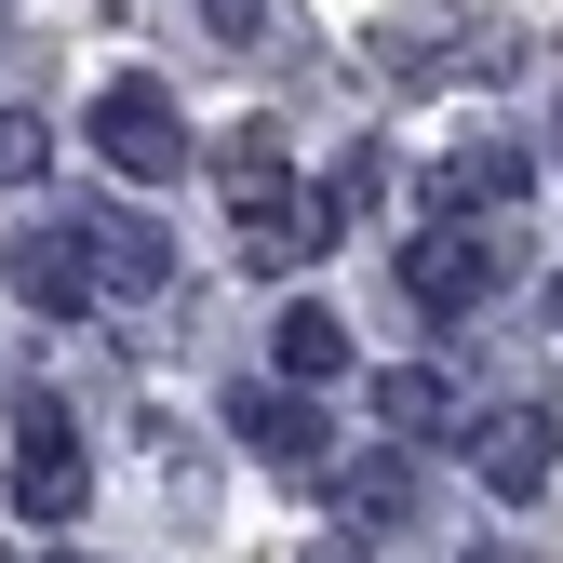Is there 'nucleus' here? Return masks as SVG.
<instances>
[{
	"mask_svg": "<svg viewBox=\"0 0 563 563\" xmlns=\"http://www.w3.org/2000/svg\"><path fill=\"white\" fill-rule=\"evenodd\" d=\"M95 162L121 188H175L188 175V121H175V95L148 81V67H121V81L95 95Z\"/></svg>",
	"mask_w": 563,
	"mask_h": 563,
	"instance_id": "1",
	"label": "nucleus"
},
{
	"mask_svg": "<svg viewBox=\"0 0 563 563\" xmlns=\"http://www.w3.org/2000/svg\"><path fill=\"white\" fill-rule=\"evenodd\" d=\"M402 296L430 309V322H470L483 296H497V255H483V229H470V216H416V242H402Z\"/></svg>",
	"mask_w": 563,
	"mask_h": 563,
	"instance_id": "2",
	"label": "nucleus"
},
{
	"mask_svg": "<svg viewBox=\"0 0 563 563\" xmlns=\"http://www.w3.org/2000/svg\"><path fill=\"white\" fill-rule=\"evenodd\" d=\"M81 483H95V470H81L67 402L27 389V402H14V510H27V523H67V510H81Z\"/></svg>",
	"mask_w": 563,
	"mask_h": 563,
	"instance_id": "3",
	"label": "nucleus"
},
{
	"mask_svg": "<svg viewBox=\"0 0 563 563\" xmlns=\"http://www.w3.org/2000/svg\"><path fill=\"white\" fill-rule=\"evenodd\" d=\"M81 242H95V282H108V296H162V282H175V229L148 216V201L81 216Z\"/></svg>",
	"mask_w": 563,
	"mask_h": 563,
	"instance_id": "4",
	"label": "nucleus"
},
{
	"mask_svg": "<svg viewBox=\"0 0 563 563\" xmlns=\"http://www.w3.org/2000/svg\"><path fill=\"white\" fill-rule=\"evenodd\" d=\"M14 296L41 322H81L95 309V242H67V229H14Z\"/></svg>",
	"mask_w": 563,
	"mask_h": 563,
	"instance_id": "5",
	"label": "nucleus"
},
{
	"mask_svg": "<svg viewBox=\"0 0 563 563\" xmlns=\"http://www.w3.org/2000/svg\"><path fill=\"white\" fill-rule=\"evenodd\" d=\"M550 470H563V416H550V402L483 416V483H497V497H537Z\"/></svg>",
	"mask_w": 563,
	"mask_h": 563,
	"instance_id": "6",
	"label": "nucleus"
},
{
	"mask_svg": "<svg viewBox=\"0 0 563 563\" xmlns=\"http://www.w3.org/2000/svg\"><path fill=\"white\" fill-rule=\"evenodd\" d=\"M229 430H242L268 470H322V443H335V430H322V389H309V402H296V389H242Z\"/></svg>",
	"mask_w": 563,
	"mask_h": 563,
	"instance_id": "7",
	"label": "nucleus"
},
{
	"mask_svg": "<svg viewBox=\"0 0 563 563\" xmlns=\"http://www.w3.org/2000/svg\"><path fill=\"white\" fill-rule=\"evenodd\" d=\"M363 402H376V430H389V443H430L443 416H456L443 363H389V376H363Z\"/></svg>",
	"mask_w": 563,
	"mask_h": 563,
	"instance_id": "8",
	"label": "nucleus"
},
{
	"mask_svg": "<svg viewBox=\"0 0 563 563\" xmlns=\"http://www.w3.org/2000/svg\"><path fill=\"white\" fill-rule=\"evenodd\" d=\"M268 349H282V376H296V389H335V376H349V322H335L322 296L282 309V335H268Z\"/></svg>",
	"mask_w": 563,
	"mask_h": 563,
	"instance_id": "9",
	"label": "nucleus"
},
{
	"mask_svg": "<svg viewBox=\"0 0 563 563\" xmlns=\"http://www.w3.org/2000/svg\"><path fill=\"white\" fill-rule=\"evenodd\" d=\"M537 188V162L523 148H456L443 175H430V216H470V201H523Z\"/></svg>",
	"mask_w": 563,
	"mask_h": 563,
	"instance_id": "10",
	"label": "nucleus"
},
{
	"mask_svg": "<svg viewBox=\"0 0 563 563\" xmlns=\"http://www.w3.org/2000/svg\"><path fill=\"white\" fill-rule=\"evenodd\" d=\"M416 510H430V483H416V443H389V456H363V470H349V523H416Z\"/></svg>",
	"mask_w": 563,
	"mask_h": 563,
	"instance_id": "11",
	"label": "nucleus"
},
{
	"mask_svg": "<svg viewBox=\"0 0 563 563\" xmlns=\"http://www.w3.org/2000/svg\"><path fill=\"white\" fill-rule=\"evenodd\" d=\"M41 162H54V134H41V121H27V108H0V188H27V175H41Z\"/></svg>",
	"mask_w": 563,
	"mask_h": 563,
	"instance_id": "12",
	"label": "nucleus"
},
{
	"mask_svg": "<svg viewBox=\"0 0 563 563\" xmlns=\"http://www.w3.org/2000/svg\"><path fill=\"white\" fill-rule=\"evenodd\" d=\"M376 188H389V162H376V148H349V162L322 175V201H335V229H349V216H363V201H376Z\"/></svg>",
	"mask_w": 563,
	"mask_h": 563,
	"instance_id": "13",
	"label": "nucleus"
},
{
	"mask_svg": "<svg viewBox=\"0 0 563 563\" xmlns=\"http://www.w3.org/2000/svg\"><path fill=\"white\" fill-rule=\"evenodd\" d=\"M201 27H216V41H255V0H201Z\"/></svg>",
	"mask_w": 563,
	"mask_h": 563,
	"instance_id": "14",
	"label": "nucleus"
},
{
	"mask_svg": "<svg viewBox=\"0 0 563 563\" xmlns=\"http://www.w3.org/2000/svg\"><path fill=\"white\" fill-rule=\"evenodd\" d=\"M309 563H376V550L363 537H309Z\"/></svg>",
	"mask_w": 563,
	"mask_h": 563,
	"instance_id": "15",
	"label": "nucleus"
},
{
	"mask_svg": "<svg viewBox=\"0 0 563 563\" xmlns=\"http://www.w3.org/2000/svg\"><path fill=\"white\" fill-rule=\"evenodd\" d=\"M550 322H563V282H550Z\"/></svg>",
	"mask_w": 563,
	"mask_h": 563,
	"instance_id": "16",
	"label": "nucleus"
},
{
	"mask_svg": "<svg viewBox=\"0 0 563 563\" xmlns=\"http://www.w3.org/2000/svg\"><path fill=\"white\" fill-rule=\"evenodd\" d=\"M470 563H510V550H470Z\"/></svg>",
	"mask_w": 563,
	"mask_h": 563,
	"instance_id": "17",
	"label": "nucleus"
},
{
	"mask_svg": "<svg viewBox=\"0 0 563 563\" xmlns=\"http://www.w3.org/2000/svg\"><path fill=\"white\" fill-rule=\"evenodd\" d=\"M108 14H121V0H108Z\"/></svg>",
	"mask_w": 563,
	"mask_h": 563,
	"instance_id": "18",
	"label": "nucleus"
}]
</instances>
